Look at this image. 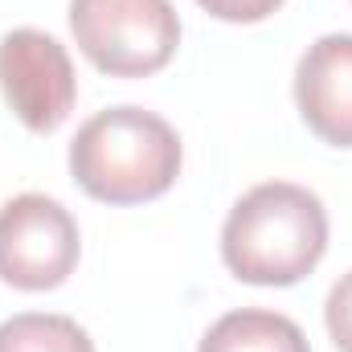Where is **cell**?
Here are the masks:
<instances>
[{
  "label": "cell",
  "mask_w": 352,
  "mask_h": 352,
  "mask_svg": "<svg viewBox=\"0 0 352 352\" xmlns=\"http://www.w3.org/2000/svg\"><path fill=\"white\" fill-rule=\"evenodd\" d=\"M0 352H94V340L70 316L21 311L0 324Z\"/></svg>",
  "instance_id": "obj_8"
},
{
  "label": "cell",
  "mask_w": 352,
  "mask_h": 352,
  "mask_svg": "<svg viewBox=\"0 0 352 352\" xmlns=\"http://www.w3.org/2000/svg\"><path fill=\"white\" fill-rule=\"evenodd\" d=\"M324 324H328V336L340 352H352V270L336 278V287L328 291V303H324Z\"/></svg>",
  "instance_id": "obj_9"
},
{
  "label": "cell",
  "mask_w": 352,
  "mask_h": 352,
  "mask_svg": "<svg viewBox=\"0 0 352 352\" xmlns=\"http://www.w3.org/2000/svg\"><path fill=\"white\" fill-rule=\"evenodd\" d=\"M70 33L94 70L148 78L173 62L180 16L173 0H70Z\"/></svg>",
  "instance_id": "obj_3"
},
{
  "label": "cell",
  "mask_w": 352,
  "mask_h": 352,
  "mask_svg": "<svg viewBox=\"0 0 352 352\" xmlns=\"http://www.w3.org/2000/svg\"><path fill=\"white\" fill-rule=\"evenodd\" d=\"M209 16L217 21H230V25H254V21H266L270 12L283 8V0H197Z\"/></svg>",
  "instance_id": "obj_10"
},
{
  "label": "cell",
  "mask_w": 352,
  "mask_h": 352,
  "mask_svg": "<svg viewBox=\"0 0 352 352\" xmlns=\"http://www.w3.org/2000/svg\"><path fill=\"white\" fill-rule=\"evenodd\" d=\"M197 352H311V344L295 320L266 307H242L226 311L201 336Z\"/></svg>",
  "instance_id": "obj_7"
},
{
  "label": "cell",
  "mask_w": 352,
  "mask_h": 352,
  "mask_svg": "<svg viewBox=\"0 0 352 352\" xmlns=\"http://www.w3.org/2000/svg\"><path fill=\"white\" fill-rule=\"evenodd\" d=\"M180 135L144 107H107L90 115L70 144L74 184L102 205H144L180 176Z\"/></svg>",
  "instance_id": "obj_2"
},
{
  "label": "cell",
  "mask_w": 352,
  "mask_h": 352,
  "mask_svg": "<svg viewBox=\"0 0 352 352\" xmlns=\"http://www.w3.org/2000/svg\"><path fill=\"white\" fill-rule=\"evenodd\" d=\"M0 94L12 115L37 131H58L78 98V78L66 45L41 29H12L0 37Z\"/></svg>",
  "instance_id": "obj_5"
},
{
  "label": "cell",
  "mask_w": 352,
  "mask_h": 352,
  "mask_svg": "<svg viewBox=\"0 0 352 352\" xmlns=\"http://www.w3.org/2000/svg\"><path fill=\"white\" fill-rule=\"evenodd\" d=\"M295 107L324 144L352 148V33H324L295 66Z\"/></svg>",
  "instance_id": "obj_6"
},
{
  "label": "cell",
  "mask_w": 352,
  "mask_h": 352,
  "mask_svg": "<svg viewBox=\"0 0 352 352\" xmlns=\"http://www.w3.org/2000/svg\"><path fill=\"white\" fill-rule=\"evenodd\" d=\"M328 250L324 201L291 180L254 184L221 226V258L250 287H295Z\"/></svg>",
  "instance_id": "obj_1"
},
{
  "label": "cell",
  "mask_w": 352,
  "mask_h": 352,
  "mask_svg": "<svg viewBox=\"0 0 352 352\" xmlns=\"http://www.w3.org/2000/svg\"><path fill=\"white\" fill-rule=\"evenodd\" d=\"M82 254L78 221L45 192H21L0 205V283L16 291L62 287Z\"/></svg>",
  "instance_id": "obj_4"
}]
</instances>
